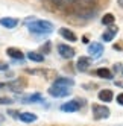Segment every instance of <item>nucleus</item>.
<instances>
[{
  "label": "nucleus",
  "mask_w": 123,
  "mask_h": 126,
  "mask_svg": "<svg viewBox=\"0 0 123 126\" xmlns=\"http://www.w3.org/2000/svg\"><path fill=\"white\" fill-rule=\"evenodd\" d=\"M28 28L32 33H38V35H44V33H50L53 31V24L50 21H44V20H37L33 18L32 23H28Z\"/></svg>",
  "instance_id": "obj_1"
},
{
  "label": "nucleus",
  "mask_w": 123,
  "mask_h": 126,
  "mask_svg": "<svg viewBox=\"0 0 123 126\" xmlns=\"http://www.w3.org/2000/svg\"><path fill=\"white\" fill-rule=\"evenodd\" d=\"M52 3L55 6H58V8H61V9H64V8H67V9L72 8V9H76L79 14L90 5V3H84L82 0H52Z\"/></svg>",
  "instance_id": "obj_2"
},
{
  "label": "nucleus",
  "mask_w": 123,
  "mask_h": 126,
  "mask_svg": "<svg viewBox=\"0 0 123 126\" xmlns=\"http://www.w3.org/2000/svg\"><path fill=\"white\" fill-rule=\"evenodd\" d=\"M91 111L96 120H102V119H108L109 117V108L105 105H93Z\"/></svg>",
  "instance_id": "obj_3"
},
{
  "label": "nucleus",
  "mask_w": 123,
  "mask_h": 126,
  "mask_svg": "<svg viewBox=\"0 0 123 126\" xmlns=\"http://www.w3.org/2000/svg\"><path fill=\"white\" fill-rule=\"evenodd\" d=\"M85 105V100L84 99H75V100H72V102H67V103H64L62 106H61V110H62L64 112H76V111H79L81 108Z\"/></svg>",
  "instance_id": "obj_4"
},
{
  "label": "nucleus",
  "mask_w": 123,
  "mask_h": 126,
  "mask_svg": "<svg viewBox=\"0 0 123 126\" xmlns=\"http://www.w3.org/2000/svg\"><path fill=\"white\" fill-rule=\"evenodd\" d=\"M49 94L53 97H65L70 94V90L64 88V87H58V85H52L49 88Z\"/></svg>",
  "instance_id": "obj_5"
},
{
  "label": "nucleus",
  "mask_w": 123,
  "mask_h": 126,
  "mask_svg": "<svg viewBox=\"0 0 123 126\" xmlns=\"http://www.w3.org/2000/svg\"><path fill=\"white\" fill-rule=\"evenodd\" d=\"M58 52H59V55L62 58H65V59H70V58L75 56V49L68 47L67 44H59V46H58Z\"/></svg>",
  "instance_id": "obj_6"
},
{
  "label": "nucleus",
  "mask_w": 123,
  "mask_h": 126,
  "mask_svg": "<svg viewBox=\"0 0 123 126\" xmlns=\"http://www.w3.org/2000/svg\"><path fill=\"white\" fill-rule=\"evenodd\" d=\"M88 53L93 56V58H99L102 53H103V46L100 43H93L91 46L88 47Z\"/></svg>",
  "instance_id": "obj_7"
},
{
  "label": "nucleus",
  "mask_w": 123,
  "mask_h": 126,
  "mask_svg": "<svg viewBox=\"0 0 123 126\" xmlns=\"http://www.w3.org/2000/svg\"><path fill=\"white\" fill-rule=\"evenodd\" d=\"M77 70L79 71H87L88 70V67L91 65V59L90 58H87V56H81L77 59Z\"/></svg>",
  "instance_id": "obj_8"
},
{
  "label": "nucleus",
  "mask_w": 123,
  "mask_h": 126,
  "mask_svg": "<svg viewBox=\"0 0 123 126\" xmlns=\"http://www.w3.org/2000/svg\"><path fill=\"white\" fill-rule=\"evenodd\" d=\"M53 85L68 88V87H73V85H75V80H73L72 78H58V79H55V84H53Z\"/></svg>",
  "instance_id": "obj_9"
},
{
  "label": "nucleus",
  "mask_w": 123,
  "mask_h": 126,
  "mask_svg": "<svg viewBox=\"0 0 123 126\" xmlns=\"http://www.w3.org/2000/svg\"><path fill=\"white\" fill-rule=\"evenodd\" d=\"M6 53H8V56H11L12 59H18V61H21V59L24 58L23 52H21L20 49H15V47H8Z\"/></svg>",
  "instance_id": "obj_10"
},
{
  "label": "nucleus",
  "mask_w": 123,
  "mask_h": 126,
  "mask_svg": "<svg viewBox=\"0 0 123 126\" xmlns=\"http://www.w3.org/2000/svg\"><path fill=\"white\" fill-rule=\"evenodd\" d=\"M59 33H61V37H62V38H65L68 41H76V35L70 31V29H67V28H61L59 29Z\"/></svg>",
  "instance_id": "obj_11"
},
{
  "label": "nucleus",
  "mask_w": 123,
  "mask_h": 126,
  "mask_svg": "<svg viewBox=\"0 0 123 126\" xmlns=\"http://www.w3.org/2000/svg\"><path fill=\"white\" fill-rule=\"evenodd\" d=\"M117 32H119V29H117V28H111V29H108L107 32H103L102 40H103L105 43H107V41H111V40L117 35Z\"/></svg>",
  "instance_id": "obj_12"
},
{
  "label": "nucleus",
  "mask_w": 123,
  "mask_h": 126,
  "mask_svg": "<svg viewBox=\"0 0 123 126\" xmlns=\"http://www.w3.org/2000/svg\"><path fill=\"white\" fill-rule=\"evenodd\" d=\"M18 119L24 123H32V122L37 120V115L32 114V112H21V114H18Z\"/></svg>",
  "instance_id": "obj_13"
},
{
  "label": "nucleus",
  "mask_w": 123,
  "mask_h": 126,
  "mask_svg": "<svg viewBox=\"0 0 123 126\" xmlns=\"http://www.w3.org/2000/svg\"><path fill=\"white\" fill-rule=\"evenodd\" d=\"M112 97H114V94H112L111 90H102V91L99 93V99L102 102H111Z\"/></svg>",
  "instance_id": "obj_14"
},
{
  "label": "nucleus",
  "mask_w": 123,
  "mask_h": 126,
  "mask_svg": "<svg viewBox=\"0 0 123 126\" xmlns=\"http://www.w3.org/2000/svg\"><path fill=\"white\" fill-rule=\"evenodd\" d=\"M0 24L5 26V28H8V29H12V28H15V26L18 24V21H17L15 18H2L0 20Z\"/></svg>",
  "instance_id": "obj_15"
},
{
  "label": "nucleus",
  "mask_w": 123,
  "mask_h": 126,
  "mask_svg": "<svg viewBox=\"0 0 123 126\" xmlns=\"http://www.w3.org/2000/svg\"><path fill=\"white\" fill-rule=\"evenodd\" d=\"M96 75L99 78H103V79H112V73L108 68H97L96 70Z\"/></svg>",
  "instance_id": "obj_16"
},
{
  "label": "nucleus",
  "mask_w": 123,
  "mask_h": 126,
  "mask_svg": "<svg viewBox=\"0 0 123 126\" xmlns=\"http://www.w3.org/2000/svg\"><path fill=\"white\" fill-rule=\"evenodd\" d=\"M28 58L31 61H33V62H43V61H44V56H43L41 53H38V52H29Z\"/></svg>",
  "instance_id": "obj_17"
},
{
  "label": "nucleus",
  "mask_w": 123,
  "mask_h": 126,
  "mask_svg": "<svg viewBox=\"0 0 123 126\" xmlns=\"http://www.w3.org/2000/svg\"><path fill=\"white\" fill-rule=\"evenodd\" d=\"M24 103H33V102H43V96L41 94H32V96H28L23 99Z\"/></svg>",
  "instance_id": "obj_18"
},
{
  "label": "nucleus",
  "mask_w": 123,
  "mask_h": 126,
  "mask_svg": "<svg viewBox=\"0 0 123 126\" xmlns=\"http://www.w3.org/2000/svg\"><path fill=\"white\" fill-rule=\"evenodd\" d=\"M102 23L103 24H112L114 23V15L112 14H105V17L102 18Z\"/></svg>",
  "instance_id": "obj_19"
},
{
  "label": "nucleus",
  "mask_w": 123,
  "mask_h": 126,
  "mask_svg": "<svg viewBox=\"0 0 123 126\" xmlns=\"http://www.w3.org/2000/svg\"><path fill=\"white\" fill-rule=\"evenodd\" d=\"M0 103H5V105H9V103H12V100H11V99H6V97H3V99H0Z\"/></svg>",
  "instance_id": "obj_20"
},
{
  "label": "nucleus",
  "mask_w": 123,
  "mask_h": 126,
  "mask_svg": "<svg viewBox=\"0 0 123 126\" xmlns=\"http://www.w3.org/2000/svg\"><path fill=\"white\" fill-rule=\"evenodd\" d=\"M117 103H119V105H123V93L117 96Z\"/></svg>",
  "instance_id": "obj_21"
},
{
  "label": "nucleus",
  "mask_w": 123,
  "mask_h": 126,
  "mask_svg": "<svg viewBox=\"0 0 123 126\" xmlns=\"http://www.w3.org/2000/svg\"><path fill=\"white\" fill-rule=\"evenodd\" d=\"M0 70H8V64H6V62H0Z\"/></svg>",
  "instance_id": "obj_22"
},
{
  "label": "nucleus",
  "mask_w": 123,
  "mask_h": 126,
  "mask_svg": "<svg viewBox=\"0 0 123 126\" xmlns=\"http://www.w3.org/2000/svg\"><path fill=\"white\" fill-rule=\"evenodd\" d=\"M114 49H116V50H122L123 49V44H114Z\"/></svg>",
  "instance_id": "obj_23"
},
{
  "label": "nucleus",
  "mask_w": 123,
  "mask_h": 126,
  "mask_svg": "<svg viewBox=\"0 0 123 126\" xmlns=\"http://www.w3.org/2000/svg\"><path fill=\"white\" fill-rule=\"evenodd\" d=\"M119 5H120V6L123 8V0H119Z\"/></svg>",
  "instance_id": "obj_24"
},
{
  "label": "nucleus",
  "mask_w": 123,
  "mask_h": 126,
  "mask_svg": "<svg viewBox=\"0 0 123 126\" xmlns=\"http://www.w3.org/2000/svg\"><path fill=\"white\" fill-rule=\"evenodd\" d=\"M122 75H123V68H122Z\"/></svg>",
  "instance_id": "obj_25"
}]
</instances>
